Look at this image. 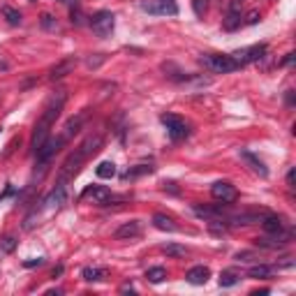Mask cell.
I'll use <instances>...</instances> for the list:
<instances>
[{"label": "cell", "mask_w": 296, "mask_h": 296, "mask_svg": "<svg viewBox=\"0 0 296 296\" xmlns=\"http://www.w3.org/2000/svg\"><path fill=\"white\" fill-rule=\"evenodd\" d=\"M65 100H68V93H65V90H56V93L47 100L44 111H42L40 121L35 123V130H33V139H30L33 150H37V148L49 139V132H51V128H54L56 118L61 116L63 107H65Z\"/></svg>", "instance_id": "6da1fadb"}, {"label": "cell", "mask_w": 296, "mask_h": 296, "mask_svg": "<svg viewBox=\"0 0 296 296\" xmlns=\"http://www.w3.org/2000/svg\"><path fill=\"white\" fill-rule=\"evenodd\" d=\"M68 204V185H63V183H58L51 192H49L44 199L40 202V206L30 213V216L26 218V222H23V229H33L35 227V216H40L42 211H58V209H63Z\"/></svg>", "instance_id": "7a4b0ae2"}, {"label": "cell", "mask_w": 296, "mask_h": 296, "mask_svg": "<svg viewBox=\"0 0 296 296\" xmlns=\"http://www.w3.org/2000/svg\"><path fill=\"white\" fill-rule=\"evenodd\" d=\"M86 160H88V157L83 155V150H81V148H74V153H70L68 160L61 164V171H58V183L68 185L74 176L81 171V167H83V162H86Z\"/></svg>", "instance_id": "3957f363"}, {"label": "cell", "mask_w": 296, "mask_h": 296, "mask_svg": "<svg viewBox=\"0 0 296 296\" xmlns=\"http://www.w3.org/2000/svg\"><path fill=\"white\" fill-rule=\"evenodd\" d=\"M199 63H202L206 70H211V72H218V74H227V72H234V70H238V65L234 63V58L229 54H206L199 58Z\"/></svg>", "instance_id": "277c9868"}, {"label": "cell", "mask_w": 296, "mask_h": 296, "mask_svg": "<svg viewBox=\"0 0 296 296\" xmlns=\"http://www.w3.org/2000/svg\"><path fill=\"white\" fill-rule=\"evenodd\" d=\"M162 125L167 128V135L174 139V142H183V139H188L190 137V125L183 121L181 116L176 114H162L160 116Z\"/></svg>", "instance_id": "5b68a950"}, {"label": "cell", "mask_w": 296, "mask_h": 296, "mask_svg": "<svg viewBox=\"0 0 296 296\" xmlns=\"http://www.w3.org/2000/svg\"><path fill=\"white\" fill-rule=\"evenodd\" d=\"M65 142H68L65 137H56V139H47V142H44L40 148H37V150H35V160H37V167H40L42 171L47 169L49 160H51V157H54V155L58 153V150H61L63 144H65Z\"/></svg>", "instance_id": "8992f818"}, {"label": "cell", "mask_w": 296, "mask_h": 296, "mask_svg": "<svg viewBox=\"0 0 296 296\" xmlns=\"http://www.w3.org/2000/svg\"><path fill=\"white\" fill-rule=\"evenodd\" d=\"M114 26H116L114 14L107 12V9H102V12L90 16V28H93V33L97 37H109V35L114 33Z\"/></svg>", "instance_id": "52a82bcc"}, {"label": "cell", "mask_w": 296, "mask_h": 296, "mask_svg": "<svg viewBox=\"0 0 296 296\" xmlns=\"http://www.w3.org/2000/svg\"><path fill=\"white\" fill-rule=\"evenodd\" d=\"M264 54H266V44H252V47L238 49V51H234V54H229V56L234 58V63L238 68H243V65H248V63L262 61Z\"/></svg>", "instance_id": "ba28073f"}, {"label": "cell", "mask_w": 296, "mask_h": 296, "mask_svg": "<svg viewBox=\"0 0 296 296\" xmlns=\"http://www.w3.org/2000/svg\"><path fill=\"white\" fill-rule=\"evenodd\" d=\"M142 9L155 16H176L178 5L174 0H142Z\"/></svg>", "instance_id": "9c48e42d"}, {"label": "cell", "mask_w": 296, "mask_h": 296, "mask_svg": "<svg viewBox=\"0 0 296 296\" xmlns=\"http://www.w3.org/2000/svg\"><path fill=\"white\" fill-rule=\"evenodd\" d=\"M81 199H93V204H97V206H109V204L114 202V195L104 185H88L81 192Z\"/></svg>", "instance_id": "30bf717a"}, {"label": "cell", "mask_w": 296, "mask_h": 296, "mask_svg": "<svg viewBox=\"0 0 296 296\" xmlns=\"http://www.w3.org/2000/svg\"><path fill=\"white\" fill-rule=\"evenodd\" d=\"M211 195H213V199H218V202H224V204H231L238 199V192H236V188L231 185V183L227 181H218L211 185Z\"/></svg>", "instance_id": "8fae6325"}, {"label": "cell", "mask_w": 296, "mask_h": 296, "mask_svg": "<svg viewBox=\"0 0 296 296\" xmlns=\"http://www.w3.org/2000/svg\"><path fill=\"white\" fill-rule=\"evenodd\" d=\"M139 236H142V222L139 220L125 222L114 231V238H118V241H132V238H139Z\"/></svg>", "instance_id": "7c38bea8"}, {"label": "cell", "mask_w": 296, "mask_h": 296, "mask_svg": "<svg viewBox=\"0 0 296 296\" xmlns=\"http://www.w3.org/2000/svg\"><path fill=\"white\" fill-rule=\"evenodd\" d=\"M238 155H241V160L245 162V164H248V167L252 169L255 174H259L262 178H269V169H266V164H264V162L259 160V157L252 153V150H248V148H241V150H238Z\"/></svg>", "instance_id": "4fadbf2b"}, {"label": "cell", "mask_w": 296, "mask_h": 296, "mask_svg": "<svg viewBox=\"0 0 296 296\" xmlns=\"http://www.w3.org/2000/svg\"><path fill=\"white\" fill-rule=\"evenodd\" d=\"M76 58L74 56H68V58H63L61 63H56L54 68L49 70V79L51 81H58V79H63V76H68L70 72H74V68H76Z\"/></svg>", "instance_id": "5bb4252c"}, {"label": "cell", "mask_w": 296, "mask_h": 296, "mask_svg": "<svg viewBox=\"0 0 296 296\" xmlns=\"http://www.w3.org/2000/svg\"><path fill=\"white\" fill-rule=\"evenodd\" d=\"M222 26H224V30H236V28L241 26V7H238V0H231Z\"/></svg>", "instance_id": "9a60e30c"}, {"label": "cell", "mask_w": 296, "mask_h": 296, "mask_svg": "<svg viewBox=\"0 0 296 296\" xmlns=\"http://www.w3.org/2000/svg\"><path fill=\"white\" fill-rule=\"evenodd\" d=\"M86 118H88V109H83L81 114H76L74 118H70V121L65 123V132H63V137H65V139H72V137L76 135L81 128H83Z\"/></svg>", "instance_id": "2e32d148"}, {"label": "cell", "mask_w": 296, "mask_h": 296, "mask_svg": "<svg viewBox=\"0 0 296 296\" xmlns=\"http://www.w3.org/2000/svg\"><path fill=\"white\" fill-rule=\"evenodd\" d=\"M211 278V271L209 266H192V269L185 273V280L190 285H206Z\"/></svg>", "instance_id": "e0dca14e"}, {"label": "cell", "mask_w": 296, "mask_h": 296, "mask_svg": "<svg viewBox=\"0 0 296 296\" xmlns=\"http://www.w3.org/2000/svg\"><path fill=\"white\" fill-rule=\"evenodd\" d=\"M102 144H104L102 135H88L86 139H83V144H81L79 148L83 150V155H86V157H90V155H95L97 150H100Z\"/></svg>", "instance_id": "ac0fdd59"}, {"label": "cell", "mask_w": 296, "mask_h": 296, "mask_svg": "<svg viewBox=\"0 0 296 296\" xmlns=\"http://www.w3.org/2000/svg\"><path fill=\"white\" fill-rule=\"evenodd\" d=\"M262 227H264L266 234H280V231H285V224L278 216H264L262 218Z\"/></svg>", "instance_id": "d6986e66"}, {"label": "cell", "mask_w": 296, "mask_h": 296, "mask_svg": "<svg viewBox=\"0 0 296 296\" xmlns=\"http://www.w3.org/2000/svg\"><path fill=\"white\" fill-rule=\"evenodd\" d=\"M153 227L155 229H160V231H169V234H174L176 229V222L171 220L169 216H162V213H155L153 216Z\"/></svg>", "instance_id": "ffe728a7"}, {"label": "cell", "mask_w": 296, "mask_h": 296, "mask_svg": "<svg viewBox=\"0 0 296 296\" xmlns=\"http://www.w3.org/2000/svg\"><path fill=\"white\" fill-rule=\"evenodd\" d=\"M81 278H83L86 283H102V280L107 278V271L97 269V266H86V269L81 271Z\"/></svg>", "instance_id": "44dd1931"}, {"label": "cell", "mask_w": 296, "mask_h": 296, "mask_svg": "<svg viewBox=\"0 0 296 296\" xmlns=\"http://www.w3.org/2000/svg\"><path fill=\"white\" fill-rule=\"evenodd\" d=\"M153 171H155V167H150V164H137V167H130L123 174V181H132V178H139L144 174H153Z\"/></svg>", "instance_id": "7402d4cb"}, {"label": "cell", "mask_w": 296, "mask_h": 296, "mask_svg": "<svg viewBox=\"0 0 296 296\" xmlns=\"http://www.w3.org/2000/svg\"><path fill=\"white\" fill-rule=\"evenodd\" d=\"M146 280L153 285H160L167 280V269H162V266H153V269L146 271Z\"/></svg>", "instance_id": "603a6c76"}, {"label": "cell", "mask_w": 296, "mask_h": 296, "mask_svg": "<svg viewBox=\"0 0 296 296\" xmlns=\"http://www.w3.org/2000/svg\"><path fill=\"white\" fill-rule=\"evenodd\" d=\"M238 280H241V276H238L236 271H231V269L222 271L220 278H218V283H220V287H234V285L238 283Z\"/></svg>", "instance_id": "cb8c5ba5"}, {"label": "cell", "mask_w": 296, "mask_h": 296, "mask_svg": "<svg viewBox=\"0 0 296 296\" xmlns=\"http://www.w3.org/2000/svg\"><path fill=\"white\" fill-rule=\"evenodd\" d=\"M95 174L100 176V178H114L116 176V164L111 160H104L97 164V169H95Z\"/></svg>", "instance_id": "d4e9b609"}, {"label": "cell", "mask_w": 296, "mask_h": 296, "mask_svg": "<svg viewBox=\"0 0 296 296\" xmlns=\"http://www.w3.org/2000/svg\"><path fill=\"white\" fill-rule=\"evenodd\" d=\"M271 273H273V269L266 266V264H257V266H252V269L248 271V276L252 278V280H264V278H271Z\"/></svg>", "instance_id": "484cf974"}, {"label": "cell", "mask_w": 296, "mask_h": 296, "mask_svg": "<svg viewBox=\"0 0 296 296\" xmlns=\"http://www.w3.org/2000/svg\"><path fill=\"white\" fill-rule=\"evenodd\" d=\"M2 16H5V21L9 23V26H21V21H23V16H21L19 9H14V7H2Z\"/></svg>", "instance_id": "4316f807"}, {"label": "cell", "mask_w": 296, "mask_h": 296, "mask_svg": "<svg viewBox=\"0 0 296 296\" xmlns=\"http://www.w3.org/2000/svg\"><path fill=\"white\" fill-rule=\"evenodd\" d=\"M162 252L167 257H185L188 255V248H185V245H178V243H167V245L162 248Z\"/></svg>", "instance_id": "83f0119b"}, {"label": "cell", "mask_w": 296, "mask_h": 296, "mask_svg": "<svg viewBox=\"0 0 296 296\" xmlns=\"http://www.w3.org/2000/svg\"><path fill=\"white\" fill-rule=\"evenodd\" d=\"M16 238H14L12 234L9 236H2V238H0V252H2V255H9V252H14V250H16Z\"/></svg>", "instance_id": "f1b7e54d"}, {"label": "cell", "mask_w": 296, "mask_h": 296, "mask_svg": "<svg viewBox=\"0 0 296 296\" xmlns=\"http://www.w3.org/2000/svg\"><path fill=\"white\" fill-rule=\"evenodd\" d=\"M192 9H195L197 16H204L209 9V0H192Z\"/></svg>", "instance_id": "f546056e"}, {"label": "cell", "mask_w": 296, "mask_h": 296, "mask_svg": "<svg viewBox=\"0 0 296 296\" xmlns=\"http://www.w3.org/2000/svg\"><path fill=\"white\" fill-rule=\"evenodd\" d=\"M42 26L47 28V30H56V28H58V21H56L51 14H42Z\"/></svg>", "instance_id": "4dcf8cb0"}, {"label": "cell", "mask_w": 296, "mask_h": 296, "mask_svg": "<svg viewBox=\"0 0 296 296\" xmlns=\"http://www.w3.org/2000/svg\"><path fill=\"white\" fill-rule=\"evenodd\" d=\"M104 61H107V56H104V54H95V58H88V63H86V65H88V68H90V70H97V68H100V65H102V63H104Z\"/></svg>", "instance_id": "1f68e13d"}, {"label": "cell", "mask_w": 296, "mask_h": 296, "mask_svg": "<svg viewBox=\"0 0 296 296\" xmlns=\"http://www.w3.org/2000/svg\"><path fill=\"white\" fill-rule=\"evenodd\" d=\"M236 262H252V259H257L255 252H248V250H243V252H236L234 255Z\"/></svg>", "instance_id": "d6a6232c"}, {"label": "cell", "mask_w": 296, "mask_h": 296, "mask_svg": "<svg viewBox=\"0 0 296 296\" xmlns=\"http://www.w3.org/2000/svg\"><path fill=\"white\" fill-rule=\"evenodd\" d=\"M72 23L74 26H83V12H81L76 5H74V9H72Z\"/></svg>", "instance_id": "836d02e7"}, {"label": "cell", "mask_w": 296, "mask_h": 296, "mask_svg": "<svg viewBox=\"0 0 296 296\" xmlns=\"http://www.w3.org/2000/svg\"><path fill=\"white\" fill-rule=\"evenodd\" d=\"M44 264V257H37V259H28V262H23V266L26 269H35V266H42Z\"/></svg>", "instance_id": "e575fe53"}, {"label": "cell", "mask_w": 296, "mask_h": 296, "mask_svg": "<svg viewBox=\"0 0 296 296\" xmlns=\"http://www.w3.org/2000/svg\"><path fill=\"white\" fill-rule=\"evenodd\" d=\"M262 19V16H259V12H250L248 14V19H245V23H248V26H255L257 21Z\"/></svg>", "instance_id": "d590c367"}, {"label": "cell", "mask_w": 296, "mask_h": 296, "mask_svg": "<svg viewBox=\"0 0 296 296\" xmlns=\"http://www.w3.org/2000/svg\"><path fill=\"white\" fill-rule=\"evenodd\" d=\"M162 185H164V190H169V192H174V195L178 192V188H176V183H171V181H169V183H162Z\"/></svg>", "instance_id": "8d00e7d4"}, {"label": "cell", "mask_w": 296, "mask_h": 296, "mask_svg": "<svg viewBox=\"0 0 296 296\" xmlns=\"http://www.w3.org/2000/svg\"><path fill=\"white\" fill-rule=\"evenodd\" d=\"M294 169H290V174H287V185H290V188H294Z\"/></svg>", "instance_id": "74e56055"}, {"label": "cell", "mask_w": 296, "mask_h": 296, "mask_svg": "<svg viewBox=\"0 0 296 296\" xmlns=\"http://www.w3.org/2000/svg\"><path fill=\"white\" fill-rule=\"evenodd\" d=\"M287 104H294V90H287Z\"/></svg>", "instance_id": "f35d334b"}, {"label": "cell", "mask_w": 296, "mask_h": 296, "mask_svg": "<svg viewBox=\"0 0 296 296\" xmlns=\"http://www.w3.org/2000/svg\"><path fill=\"white\" fill-rule=\"evenodd\" d=\"M61 273H63V266H56V269H54V273H51V278H58V276H61Z\"/></svg>", "instance_id": "ab89813d"}, {"label": "cell", "mask_w": 296, "mask_h": 296, "mask_svg": "<svg viewBox=\"0 0 296 296\" xmlns=\"http://www.w3.org/2000/svg\"><path fill=\"white\" fill-rule=\"evenodd\" d=\"M292 63H294V54H290L287 58H285V65H292Z\"/></svg>", "instance_id": "60d3db41"}, {"label": "cell", "mask_w": 296, "mask_h": 296, "mask_svg": "<svg viewBox=\"0 0 296 296\" xmlns=\"http://www.w3.org/2000/svg\"><path fill=\"white\" fill-rule=\"evenodd\" d=\"M121 292H135V287H132V285H123Z\"/></svg>", "instance_id": "b9f144b4"}, {"label": "cell", "mask_w": 296, "mask_h": 296, "mask_svg": "<svg viewBox=\"0 0 296 296\" xmlns=\"http://www.w3.org/2000/svg\"><path fill=\"white\" fill-rule=\"evenodd\" d=\"M58 2H63V5H76V0H58Z\"/></svg>", "instance_id": "7bdbcfd3"}, {"label": "cell", "mask_w": 296, "mask_h": 296, "mask_svg": "<svg viewBox=\"0 0 296 296\" xmlns=\"http://www.w3.org/2000/svg\"><path fill=\"white\" fill-rule=\"evenodd\" d=\"M0 70H7V63H0Z\"/></svg>", "instance_id": "ee69618b"}, {"label": "cell", "mask_w": 296, "mask_h": 296, "mask_svg": "<svg viewBox=\"0 0 296 296\" xmlns=\"http://www.w3.org/2000/svg\"><path fill=\"white\" fill-rule=\"evenodd\" d=\"M30 2H35V0H30Z\"/></svg>", "instance_id": "f6af8a7d"}]
</instances>
